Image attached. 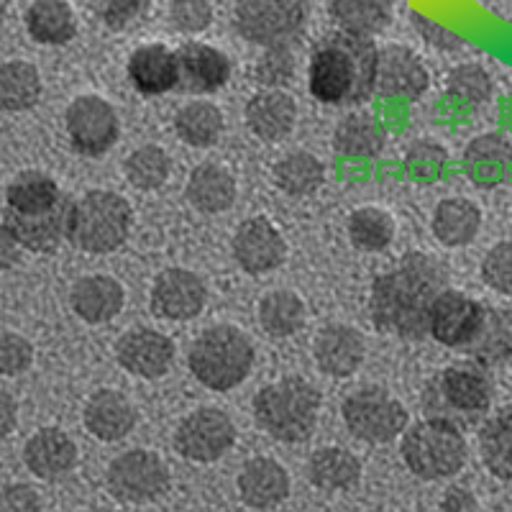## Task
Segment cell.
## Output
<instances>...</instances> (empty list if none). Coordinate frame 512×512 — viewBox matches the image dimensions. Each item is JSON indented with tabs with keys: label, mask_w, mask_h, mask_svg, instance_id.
Returning a JSON list of instances; mask_svg holds the SVG:
<instances>
[{
	"label": "cell",
	"mask_w": 512,
	"mask_h": 512,
	"mask_svg": "<svg viewBox=\"0 0 512 512\" xmlns=\"http://www.w3.org/2000/svg\"><path fill=\"white\" fill-rule=\"evenodd\" d=\"M448 287V272L438 259L410 251L400 264L382 272L369 290V318L384 336L423 341L436 297Z\"/></svg>",
	"instance_id": "obj_1"
},
{
	"label": "cell",
	"mask_w": 512,
	"mask_h": 512,
	"mask_svg": "<svg viewBox=\"0 0 512 512\" xmlns=\"http://www.w3.org/2000/svg\"><path fill=\"white\" fill-rule=\"evenodd\" d=\"M379 49L367 36L333 31L313 47L308 64V90L318 103L349 108L367 103L377 93Z\"/></svg>",
	"instance_id": "obj_2"
},
{
	"label": "cell",
	"mask_w": 512,
	"mask_h": 512,
	"mask_svg": "<svg viewBox=\"0 0 512 512\" xmlns=\"http://www.w3.org/2000/svg\"><path fill=\"white\" fill-rule=\"evenodd\" d=\"M479 361H456L433 374L423 387L420 408L425 418H438L461 431L477 428L487 420L495 402V382Z\"/></svg>",
	"instance_id": "obj_3"
},
{
	"label": "cell",
	"mask_w": 512,
	"mask_h": 512,
	"mask_svg": "<svg viewBox=\"0 0 512 512\" xmlns=\"http://www.w3.org/2000/svg\"><path fill=\"white\" fill-rule=\"evenodd\" d=\"M323 395L305 377H282L254 395L256 425L280 443H305L318 428Z\"/></svg>",
	"instance_id": "obj_4"
},
{
	"label": "cell",
	"mask_w": 512,
	"mask_h": 512,
	"mask_svg": "<svg viewBox=\"0 0 512 512\" xmlns=\"http://www.w3.org/2000/svg\"><path fill=\"white\" fill-rule=\"evenodd\" d=\"M256 351L249 333L231 323H218L195 336L187 349V369L205 390L231 392L254 372Z\"/></svg>",
	"instance_id": "obj_5"
},
{
	"label": "cell",
	"mask_w": 512,
	"mask_h": 512,
	"mask_svg": "<svg viewBox=\"0 0 512 512\" xmlns=\"http://www.w3.org/2000/svg\"><path fill=\"white\" fill-rule=\"evenodd\" d=\"M134 208L123 195L111 190H88L72 203L70 241L85 254H113L131 236Z\"/></svg>",
	"instance_id": "obj_6"
},
{
	"label": "cell",
	"mask_w": 512,
	"mask_h": 512,
	"mask_svg": "<svg viewBox=\"0 0 512 512\" xmlns=\"http://www.w3.org/2000/svg\"><path fill=\"white\" fill-rule=\"evenodd\" d=\"M400 456L408 472L423 482L456 477L469 459L461 428L438 418H423L402 433Z\"/></svg>",
	"instance_id": "obj_7"
},
{
	"label": "cell",
	"mask_w": 512,
	"mask_h": 512,
	"mask_svg": "<svg viewBox=\"0 0 512 512\" xmlns=\"http://www.w3.org/2000/svg\"><path fill=\"white\" fill-rule=\"evenodd\" d=\"M310 0H236L233 29L256 47H292L308 24Z\"/></svg>",
	"instance_id": "obj_8"
},
{
	"label": "cell",
	"mask_w": 512,
	"mask_h": 512,
	"mask_svg": "<svg viewBox=\"0 0 512 512\" xmlns=\"http://www.w3.org/2000/svg\"><path fill=\"white\" fill-rule=\"evenodd\" d=\"M346 431L369 446H387L408 431V408L384 387H359L341 405Z\"/></svg>",
	"instance_id": "obj_9"
},
{
	"label": "cell",
	"mask_w": 512,
	"mask_h": 512,
	"mask_svg": "<svg viewBox=\"0 0 512 512\" xmlns=\"http://www.w3.org/2000/svg\"><path fill=\"white\" fill-rule=\"evenodd\" d=\"M172 484L167 461L149 448H131L116 456L105 472V489L121 505H149L162 500Z\"/></svg>",
	"instance_id": "obj_10"
},
{
	"label": "cell",
	"mask_w": 512,
	"mask_h": 512,
	"mask_svg": "<svg viewBox=\"0 0 512 512\" xmlns=\"http://www.w3.org/2000/svg\"><path fill=\"white\" fill-rule=\"evenodd\" d=\"M64 128L72 149L90 159L111 152L121 136L118 111L100 95H77L64 111Z\"/></svg>",
	"instance_id": "obj_11"
},
{
	"label": "cell",
	"mask_w": 512,
	"mask_h": 512,
	"mask_svg": "<svg viewBox=\"0 0 512 512\" xmlns=\"http://www.w3.org/2000/svg\"><path fill=\"white\" fill-rule=\"evenodd\" d=\"M236 446V423L221 408H198L180 420L175 451L192 464H216Z\"/></svg>",
	"instance_id": "obj_12"
},
{
	"label": "cell",
	"mask_w": 512,
	"mask_h": 512,
	"mask_svg": "<svg viewBox=\"0 0 512 512\" xmlns=\"http://www.w3.org/2000/svg\"><path fill=\"white\" fill-rule=\"evenodd\" d=\"M149 305L159 320L187 323L198 318L208 305V287L198 272L185 267L162 269L152 285Z\"/></svg>",
	"instance_id": "obj_13"
},
{
	"label": "cell",
	"mask_w": 512,
	"mask_h": 512,
	"mask_svg": "<svg viewBox=\"0 0 512 512\" xmlns=\"http://www.w3.org/2000/svg\"><path fill=\"white\" fill-rule=\"evenodd\" d=\"M231 254L241 269L251 277L280 269L287 259L285 233L267 216L246 218L231 239Z\"/></svg>",
	"instance_id": "obj_14"
},
{
	"label": "cell",
	"mask_w": 512,
	"mask_h": 512,
	"mask_svg": "<svg viewBox=\"0 0 512 512\" xmlns=\"http://www.w3.org/2000/svg\"><path fill=\"white\" fill-rule=\"evenodd\" d=\"M175 341L157 328L126 331L116 344V361L123 372L139 379H162L175 367Z\"/></svg>",
	"instance_id": "obj_15"
},
{
	"label": "cell",
	"mask_w": 512,
	"mask_h": 512,
	"mask_svg": "<svg viewBox=\"0 0 512 512\" xmlns=\"http://www.w3.org/2000/svg\"><path fill=\"white\" fill-rule=\"evenodd\" d=\"M431 88V72L405 44H387L377 59V95L392 100H418Z\"/></svg>",
	"instance_id": "obj_16"
},
{
	"label": "cell",
	"mask_w": 512,
	"mask_h": 512,
	"mask_svg": "<svg viewBox=\"0 0 512 512\" xmlns=\"http://www.w3.org/2000/svg\"><path fill=\"white\" fill-rule=\"evenodd\" d=\"M484 305L459 290H443L436 297L428 318V336L446 349H464L479 331Z\"/></svg>",
	"instance_id": "obj_17"
},
{
	"label": "cell",
	"mask_w": 512,
	"mask_h": 512,
	"mask_svg": "<svg viewBox=\"0 0 512 512\" xmlns=\"http://www.w3.org/2000/svg\"><path fill=\"white\" fill-rule=\"evenodd\" d=\"M177 52L180 85L190 95H208L226 88L233 75V62L226 52L203 41H185Z\"/></svg>",
	"instance_id": "obj_18"
},
{
	"label": "cell",
	"mask_w": 512,
	"mask_h": 512,
	"mask_svg": "<svg viewBox=\"0 0 512 512\" xmlns=\"http://www.w3.org/2000/svg\"><path fill=\"white\" fill-rule=\"evenodd\" d=\"M313 359L326 377H354L367 359V341L359 328L346 323H331L320 328L313 341Z\"/></svg>",
	"instance_id": "obj_19"
},
{
	"label": "cell",
	"mask_w": 512,
	"mask_h": 512,
	"mask_svg": "<svg viewBox=\"0 0 512 512\" xmlns=\"http://www.w3.org/2000/svg\"><path fill=\"white\" fill-rule=\"evenodd\" d=\"M82 423L85 431L103 443H116L134 433L139 423V410L131 402V397L123 395L121 390H95L85 402L82 410Z\"/></svg>",
	"instance_id": "obj_20"
},
{
	"label": "cell",
	"mask_w": 512,
	"mask_h": 512,
	"mask_svg": "<svg viewBox=\"0 0 512 512\" xmlns=\"http://www.w3.org/2000/svg\"><path fill=\"white\" fill-rule=\"evenodd\" d=\"M239 497L249 510L267 512L280 507L290 497V474L277 459L269 456H256L241 466L239 479H236Z\"/></svg>",
	"instance_id": "obj_21"
},
{
	"label": "cell",
	"mask_w": 512,
	"mask_h": 512,
	"mask_svg": "<svg viewBox=\"0 0 512 512\" xmlns=\"http://www.w3.org/2000/svg\"><path fill=\"white\" fill-rule=\"evenodd\" d=\"M244 121L251 134L264 144L285 141L295 131L297 100L287 90L262 88L246 103Z\"/></svg>",
	"instance_id": "obj_22"
},
{
	"label": "cell",
	"mask_w": 512,
	"mask_h": 512,
	"mask_svg": "<svg viewBox=\"0 0 512 512\" xmlns=\"http://www.w3.org/2000/svg\"><path fill=\"white\" fill-rule=\"evenodd\" d=\"M72 203L75 200L64 195L62 203L54 210H49V213H41V216H11V213H3V221L0 223L31 254H54L62 246V241H67V233H70Z\"/></svg>",
	"instance_id": "obj_23"
},
{
	"label": "cell",
	"mask_w": 512,
	"mask_h": 512,
	"mask_svg": "<svg viewBox=\"0 0 512 512\" xmlns=\"http://www.w3.org/2000/svg\"><path fill=\"white\" fill-rule=\"evenodd\" d=\"M128 82L144 98H159L180 85L177 52L164 44H141L131 52L126 64Z\"/></svg>",
	"instance_id": "obj_24"
},
{
	"label": "cell",
	"mask_w": 512,
	"mask_h": 512,
	"mask_svg": "<svg viewBox=\"0 0 512 512\" xmlns=\"http://www.w3.org/2000/svg\"><path fill=\"white\" fill-rule=\"evenodd\" d=\"M126 305V290L111 274H90L72 285L70 308L88 326H103L118 318Z\"/></svg>",
	"instance_id": "obj_25"
},
{
	"label": "cell",
	"mask_w": 512,
	"mask_h": 512,
	"mask_svg": "<svg viewBox=\"0 0 512 512\" xmlns=\"http://www.w3.org/2000/svg\"><path fill=\"white\" fill-rule=\"evenodd\" d=\"M24 464L41 482H59L77 466V446L59 428H41L26 441Z\"/></svg>",
	"instance_id": "obj_26"
},
{
	"label": "cell",
	"mask_w": 512,
	"mask_h": 512,
	"mask_svg": "<svg viewBox=\"0 0 512 512\" xmlns=\"http://www.w3.org/2000/svg\"><path fill=\"white\" fill-rule=\"evenodd\" d=\"M239 185L228 167L218 162H203L192 169L185 182V198L203 216L226 213L236 203Z\"/></svg>",
	"instance_id": "obj_27"
},
{
	"label": "cell",
	"mask_w": 512,
	"mask_h": 512,
	"mask_svg": "<svg viewBox=\"0 0 512 512\" xmlns=\"http://www.w3.org/2000/svg\"><path fill=\"white\" fill-rule=\"evenodd\" d=\"M466 175L474 185L492 187L505 180L512 169V141L505 134L489 131L477 136L464 149Z\"/></svg>",
	"instance_id": "obj_28"
},
{
	"label": "cell",
	"mask_w": 512,
	"mask_h": 512,
	"mask_svg": "<svg viewBox=\"0 0 512 512\" xmlns=\"http://www.w3.org/2000/svg\"><path fill=\"white\" fill-rule=\"evenodd\" d=\"M64 200L57 180L39 169H26L6 187V210L11 216H41L57 208Z\"/></svg>",
	"instance_id": "obj_29"
},
{
	"label": "cell",
	"mask_w": 512,
	"mask_h": 512,
	"mask_svg": "<svg viewBox=\"0 0 512 512\" xmlns=\"http://www.w3.org/2000/svg\"><path fill=\"white\" fill-rule=\"evenodd\" d=\"M431 231L448 249L469 246L482 231V208L469 198H446L433 210Z\"/></svg>",
	"instance_id": "obj_30"
},
{
	"label": "cell",
	"mask_w": 512,
	"mask_h": 512,
	"mask_svg": "<svg viewBox=\"0 0 512 512\" xmlns=\"http://www.w3.org/2000/svg\"><path fill=\"white\" fill-rule=\"evenodd\" d=\"M469 359L479 361L482 367H497L512 359V310L484 305L482 323L477 336L464 346Z\"/></svg>",
	"instance_id": "obj_31"
},
{
	"label": "cell",
	"mask_w": 512,
	"mask_h": 512,
	"mask_svg": "<svg viewBox=\"0 0 512 512\" xmlns=\"http://www.w3.org/2000/svg\"><path fill=\"white\" fill-rule=\"evenodd\" d=\"M24 24L31 39L44 47H64L77 36V16L67 0H34Z\"/></svg>",
	"instance_id": "obj_32"
},
{
	"label": "cell",
	"mask_w": 512,
	"mask_h": 512,
	"mask_svg": "<svg viewBox=\"0 0 512 512\" xmlns=\"http://www.w3.org/2000/svg\"><path fill=\"white\" fill-rule=\"evenodd\" d=\"M328 16L338 31L374 39L392 24L395 0H328Z\"/></svg>",
	"instance_id": "obj_33"
},
{
	"label": "cell",
	"mask_w": 512,
	"mask_h": 512,
	"mask_svg": "<svg viewBox=\"0 0 512 512\" xmlns=\"http://www.w3.org/2000/svg\"><path fill=\"white\" fill-rule=\"evenodd\" d=\"M387 146V131L372 113H349L333 131V149L346 159H377Z\"/></svg>",
	"instance_id": "obj_34"
},
{
	"label": "cell",
	"mask_w": 512,
	"mask_h": 512,
	"mask_svg": "<svg viewBox=\"0 0 512 512\" xmlns=\"http://www.w3.org/2000/svg\"><path fill=\"white\" fill-rule=\"evenodd\" d=\"M308 479L320 492H346L361 479V461L341 446H323L308 459Z\"/></svg>",
	"instance_id": "obj_35"
},
{
	"label": "cell",
	"mask_w": 512,
	"mask_h": 512,
	"mask_svg": "<svg viewBox=\"0 0 512 512\" xmlns=\"http://www.w3.org/2000/svg\"><path fill=\"white\" fill-rule=\"evenodd\" d=\"M223 111L210 100H190L175 113V134L192 149H210L223 136Z\"/></svg>",
	"instance_id": "obj_36"
},
{
	"label": "cell",
	"mask_w": 512,
	"mask_h": 512,
	"mask_svg": "<svg viewBox=\"0 0 512 512\" xmlns=\"http://www.w3.org/2000/svg\"><path fill=\"white\" fill-rule=\"evenodd\" d=\"M479 454L492 477L512 482V405L479 425Z\"/></svg>",
	"instance_id": "obj_37"
},
{
	"label": "cell",
	"mask_w": 512,
	"mask_h": 512,
	"mask_svg": "<svg viewBox=\"0 0 512 512\" xmlns=\"http://www.w3.org/2000/svg\"><path fill=\"white\" fill-rule=\"evenodd\" d=\"M259 326L272 338H290L303 331L305 326V303L303 297L292 290H272L262 295L256 308Z\"/></svg>",
	"instance_id": "obj_38"
},
{
	"label": "cell",
	"mask_w": 512,
	"mask_h": 512,
	"mask_svg": "<svg viewBox=\"0 0 512 512\" xmlns=\"http://www.w3.org/2000/svg\"><path fill=\"white\" fill-rule=\"evenodd\" d=\"M272 180L290 198H308L326 182V164L310 152H290L274 162Z\"/></svg>",
	"instance_id": "obj_39"
},
{
	"label": "cell",
	"mask_w": 512,
	"mask_h": 512,
	"mask_svg": "<svg viewBox=\"0 0 512 512\" xmlns=\"http://www.w3.org/2000/svg\"><path fill=\"white\" fill-rule=\"evenodd\" d=\"M41 100V75L31 62L0 64V111L24 113Z\"/></svg>",
	"instance_id": "obj_40"
},
{
	"label": "cell",
	"mask_w": 512,
	"mask_h": 512,
	"mask_svg": "<svg viewBox=\"0 0 512 512\" xmlns=\"http://www.w3.org/2000/svg\"><path fill=\"white\" fill-rule=\"evenodd\" d=\"M346 231H349L351 244L359 251H369V254H379V251L390 249L395 241V218L387 210L377 208V205H364L356 208L346 221Z\"/></svg>",
	"instance_id": "obj_41"
},
{
	"label": "cell",
	"mask_w": 512,
	"mask_h": 512,
	"mask_svg": "<svg viewBox=\"0 0 512 512\" xmlns=\"http://www.w3.org/2000/svg\"><path fill=\"white\" fill-rule=\"evenodd\" d=\"M126 180L141 192H154L164 187V182L172 175V159L157 144H144L128 154L123 164Z\"/></svg>",
	"instance_id": "obj_42"
},
{
	"label": "cell",
	"mask_w": 512,
	"mask_h": 512,
	"mask_svg": "<svg viewBox=\"0 0 512 512\" xmlns=\"http://www.w3.org/2000/svg\"><path fill=\"white\" fill-rule=\"evenodd\" d=\"M446 93L466 108H482L495 95V80L477 62H464L448 72Z\"/></svg>",
	"instance_id": "obj_43"
},
{
	"label": "cell",
	"mask_w": 512,
	"mask_h": 512,
	"mask_svg": "<svg viewBox=\"0 0 512 512\" xmlns=\"http://www.w3.org/2000/svg\"><path fill=\"white\" fill-rule=\"evenodd\" d=\"M297 59L292 47H269L254 64V80L259 88L285 90L295 80Z\"/></svg>",
	"instance_id": "obj_44"
},
{
	"label": "cell",
	"mask_w": 512,
	"mask_h": 512,
	"mask_svg": "<svg viewBox=\"0 0 512 512\" xmlns=\"http://www.w3.org/2000/svg\"><path fill=\"white\" fill-rule=\"evenodd\" d=\"M154 0H88L90 13L105 29L126 31L149 13Z\"/></svg>",
	"instance_id": "obj_45"
},
{
	"label": "cell",
	"mask_w": 512,
	"mask_h": 512,
	"mask_svg": "<svg viewBox=\"0 0 512 512\" xmlns=\"http://www.w3.org/2000/svg\"><path fill=\"white\" fill-rule=\"evenodd\" d=\"M405 169L418 180H436L448 164V149L433 139H415L405 149Z\"/></svg>",
	"instance_id": "obj_46"
},
{
	"label": "cell",
	"mask_w": 512,
	"mask_h": 512,
	"mask_svg": "<svg viewBox=\"0 0 512 512\" xmlns=\"http://www.w3.org/2000/svg\"><path fill=\"white\" fill-rule=\"evenodd\" d=\"M169 24L180 34H203L213 24V3L210 0H172Z\"/></svg>",
	"instance_id": "obj_47"
},
{
	"label": "cell",
	"mask_w": 512,
	"mask_h": 512,
	"mask_svg": "<svg viewBox=\"0 0 512 512\" xmlns=\"http://www.w3.org/2000/svg\"><path fill=\"white\" fill-rule=\"evenodd\" d=\"M482 280L489 290L512 297V241H500L484 254Z\"/></svg>",
	"instance_id": "obj_48"
},
{
	"label": "cell",
	"mask_w": 512,
	"mask_h": 512,
	"mask_svg": "<svg viewBox=\"0 0 512 512\" xmlns=\"http://www.w3.org/2000/svg\"><path fill=\"white\" fill-rule=\"evenodd\" d=\"M34 364V346L21 333H0V374L3 377H18L29 372Z\"/></svg>",
	"instance_id": "obj_49"
},
{
	"label": "cell",
	"mask_w": 512,
	"mask_h": 512,
	"mask_svg": "<svg viewBox=\"0 0 512 512\" xmlns=\"http://www.w3.org/2000/svg\"><path fill=\"white\" fill-rule=\"evenodd\" d=\"M413 26L423 36L425 44H431L438 52H456V49L464 47V39L456 31L446 29V26L433 21V18H425L423 13H413Z\"/></svg>",
	"instance_id": "obj_50"
},
{
	"label": "cell",
	"mask_w": 512,
	"mask_h": 512,
	"mask_svg": "<svg viewBox=\"0 0 512 512\" xmlns=\"http://www.w3.org/2000/svg\"><path fill=\"white\" fill-rule=\"evenodd\" d=\"M0 512H44L41 497L29 484H11L0 489Z\"/></svg>",
	"instance_id": "obj_51"
},
{
	"label": "cell",
	"mask_w": 512,
	"mask_h": 512,
	"mask_svg": "<svg viewBox=\"0 0 512 512\" xmlns=\"http://www.w3.org/2000/svg\"><path fill=\"white\" fill-rule=\"evenodd\" d=\"M441 512H479V502L472 489L448 487L441 497Z\"/></svg>",
	"instance_id": "obj_52"
},
{
	"label": "cell",
	"mask_w": 512,
	"mask_h": 512,
	"mask_svg": "<svg viewBox=\"0 0 512 512\" xmlns=\"http://www.w3.org/2000/svg\"><path fill=\"white\" fill-rule=\"evenodd\" d=\"M21 251H24V246L18 244L16 236L0 223V272L16 267L21 262Z\"/></svg>",
	"instance_id": "obj_53"
},
{
	"label": "cell",
	"mask_w": 512,
	"mask_h": 512,
	"mask_svg": "<svg viewBox=\"0 0 512 512\" xmlns=\"http://www.w3.org/2000/svg\"><path fill=\"white\" fill-rule=\"evenodd\" d=\"M18 425V402L8 395L6 390H0V438L11 436Z\"/></svg>",
	"instance_id": "obj_54"
},
{
	"label": "cell",
	"mask_w": 512,
	"mask_h": 512,
	"mask_svg": "<svg viewBox=\"0 0 512 512\" xmlns=\"http://www.w3.org/2000/svg\"><path fill=\"white\" fill-rule=\"evenodd\" d=\"M8 8H11V0H0V24H3V21H6Z\"/></svg>",
	"instance_id": "obj_55"
},
{
	"label": "cell",
	"mask_w": 512,
	"mask_h": 512,
	"mask_svg": "<svg viewBox=\"0 0 512 512\" xmlns=\"http://www.w3.org/2000/svg\"><path fill=\"white\" fill-rule=\"evenodd\" d=\"M82 512H108V510H82Z\"/></svg>",
	"instance_id": "obj_56"
}]
</instances>
